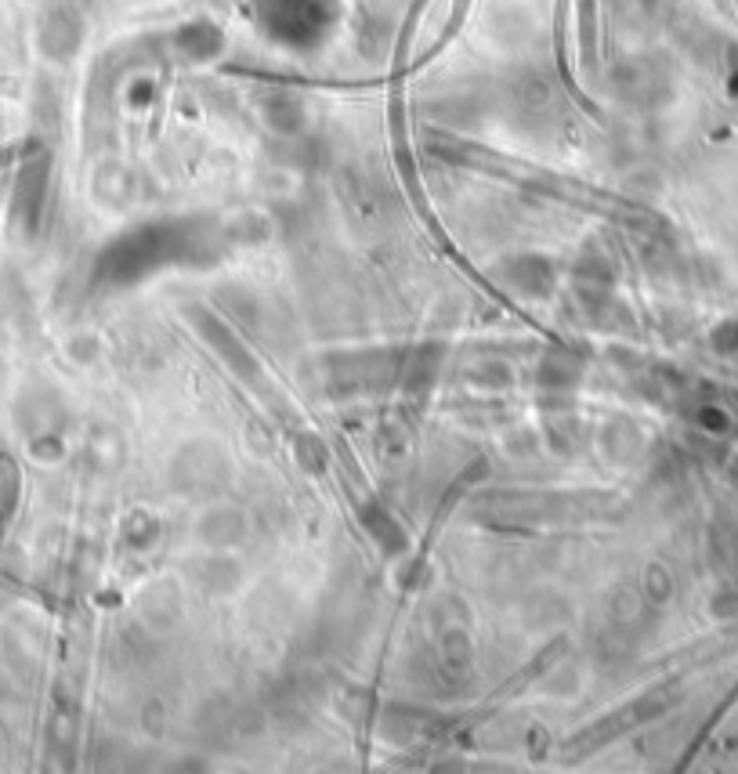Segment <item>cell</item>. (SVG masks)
Wrapping results in <instances>:
<instances>
[{"label":"cell","mask_w":738,"mask_h":774,"mask_svg":"<svg viewBox=\"0 0 738 774\" xmlns=\"http://www.w3.org/2000/svg\"><path fill=\"white\" fill-rule=\"evenodd\" d=\"M485 471H489V467H485V463L478 460V463H474V467H471V471H467L464 478H460V482L453 485V489L445 492V503H442V507H438L435 521H431V532H427V536H424V543H420V557H417V561H424V557H427V550H431V543H435V536H438V532H442L445 518H449V510H453L456 503H460V496H464V492L471 489V485L478 482V478H482Z\"/></svg>","instance_id":"6da1fadb"}]
</instances>
